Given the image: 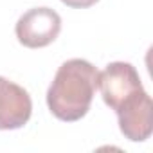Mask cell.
Wrapping results in <instances>:
<instances>
[{
    "mask_svg": "<svg viewBox=\"0 0 153 153\" xmlns=\"http://www.w3.org/2000/svg\"><path fill=\"white\" fill-rule=\"evenodd\" d=\"M97 68L87 59L74 58L61 63L47 90L51 114L67 123L85 117L97 88Z\"/></svg>",
    "mask_w": 153,
    "mask_h": 153,
    "instance_id": "6da1fadb",
    "label": "cell"
},
{
    "mask_svg": "<svg viewBox=\"0 0 153 153\" xmlns=\"http://www.w3.org/2000/svg\"><path fill=\"white\" fill-rule=\"evenodd\" d=\"M97 88L101 90L103 101L112 110H117L123 101H126L135 92L144 90L137 68L126 61L108 63L97 76Z\"/></svg>",
    "mask_w": 153,
    "mask_h": 153,
    "instance_id": "7a4b0ae2",
    "label": "cell"
},
{
    "mask_svg": "<svg viewBox=\"0 0 153 153\" xmlns=\"http://www.w3.org/2000/svg\"><path fill=\"white\" fill-rule=\"evenodd\" d=\"M61 31V18L51 7H33L24 13L15 27L16 38L24 47L42 49L51 45Z\"/></svg>",
    "mask_w": 153,
    "mask_h": 153,
    "instance_id": "3957f363",
    "label": "cell"
},
{
    "mask_svg": "<svg viewBox=\"0 0 153 153\" xmlns=\"http://www.w3.org/2000/svg\"><path fill=\"white\" fill-rule=\"evenodd\" d=\"M115 114L119 119V128L128 140L142 142L149 139L153 130V103L146 90H139L123 101Z\"/></svg>",
    "mask_w": 153,
    "mask_h": 153,
    "instance_id": "277c9868",
    "label": "cell"
},
{
    "mask_svg": "<svg viewBox=\"0 0 153 153\" xmlns=\"http://www.w3.org/2000/svg\"><path fill=\"white\" fill-rule=\"evenodd\" d=\"M33 101L29 92L0 76V130H18L31 119Z\"/></svg>",
    "mask_w": 153,
    "mask_h": 153,
    "instance_id": "5b68a950",
    "label": "cell"
},
{
    "mask_svg": "<svg viewBox=\"0 0 153 153\" xmlns=\"http://www.w3.org/2000/svg\"><path fill=\"white\" fill-rule=\"evenodd\" d=\"M61 2L68 7H76V9H83V7H90L99 0H61Z\"/></svg>",
    "mask_w": 153,
    "mask_h": 153,
    "instance_id": "8992f818",
    "label": "cell"
}]
</instances>
